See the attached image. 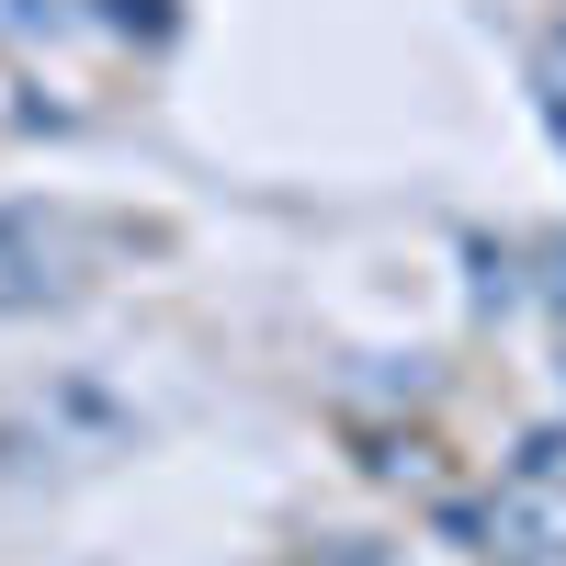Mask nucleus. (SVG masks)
<instances>
[{"label": "nucleus", "mask_w": 566, "mask_h": 566, "mask_svg": "<svg viewBox=\"0 0 566 566\" xmlns=\"http://www.w3.org/2000/svg\"><path fill=\"white\" fill-rule=\"evenodd\" d=\"M488 555L499 566H566V453L533 442L488 499Z\"/></svg>", "instance_id": "obj_1"}, {"label": "nucleus", "mask_w": 566, "mask_h": 566, "mask_svg": "<svg viewBox=\"0 0 566 566\" xmlns=\"http://www.w3.org/2000/svg\"><path fill=\"white\" fill-rule=\"evenodd\" d=\"M69 295V227H45L34 205H12L0 216V306H57Z\"/></svg>", "instance_id": "obj_2"}]
</instances>
